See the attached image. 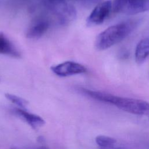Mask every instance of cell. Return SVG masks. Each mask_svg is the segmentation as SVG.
Here are the masks:
<instances>
[{
  "mask_svg": "<svg viewBox=\"0 0 149 149\" xmlns=\"http://www.w3.org/2000/svg\"><path fill=\"white\" fill-rule=\"evenodd\" d=\"M86 94L93 99L113 105L125 112L146 117L149 122V102L147 101L91 90H88Z\"/></svg>",
  "mask_w": 149,
  "mask_h": 149,
  "instance_id": "1",
  "label": "cell"
},
{
  "mask_svg": "<svg viewBox=\"0 0 149 149\" xmlns=\"http://www.w3.org/2000/svg\"><path fill=\"white\" fill-rule=\"evenodd\" d=\"M136 20H129L112 25L101 32L96 37L95 47L98 51L109 48L127 37L138 25Z\"/></svg>",
  "mask_w": 149,
  "mask_h": 149,
  "instance_id": "2",
  "label": "cell"
},
{
  "mask_svg": "<svg viewBox=\"0 0 149 149\" xmlns=\"http://www.w3.org/2000/svg\"><path fill=\"white\" fill-rule=\"evenodd\" d=\"M112 9L119 13L137 15L149 11V0H114Z\"/></svg>",
  "mask_w": 149,
  "mask_h": 149,
  "instance_id": "3",
  "label": "cell"
},
{
  "mask_svg": "<svg viewBox=\"0 0 149 149\" xmlns=\"http://www.w3.org/2000/svg\"><path fill=\"white\" fill-rule=\"evenodd\" d=\"M112 9V3L110 1H105L98 3L87 18V26L91 27L102 24L110 15Z\"/></svg>",
  "mask_w": 149,
  "mask_h": 149,
  "instance_id": "4",
  "label": "cell"
},
{
  "mask_svg": "<svg viewBox=\"0 0 149 149\" xmlns=\"http://www.w3.org/2000/svg\"><path fill=\"white\" fill-rule=\"evenodd\" d=\"M61 25H66L73 21L76 17L75 8L68 2L56 5L49 9Z\"/></svg>",
  "mask_w": 149,
  "mask_h": 149,
  "instance_id": "5",
  "label": "cell"
},
{
  "mask_svg": "<svg viewBox=\"0 0 149 149\" xmlns=\"http://www.w3.org/2000/svg\"><path fill=\"white\" fill-rule=\"evenodd\" d=\"M51 69L55 74L59 77H68L84 73L87 72V69L84 66L73 61L62 62L52 66Z\"/></svg>",
  "mask_w": 149,
  "mask_h": 149,
  "instance_id": "6",
  "label": "cell"
},
{
  "mask_svg": "<svg viewBox=\"0 0 149 149\" xmlns=\"http://www.w3.org/2000/svg\"><path fill=\"white\" fill-rule=\"evenodd\" d=\"M51 26L49 20L45 17H39L33 20L26 33L28 38L38 39L44 36Z\"/></svg>",
  "mask_w": 149,
  "mask_h": 149,
  "instance_id": "7",
  "label": "cell"
},
{
  "mask_svg": "<svg viewBox=\"0 0 149 149\" xmlns=\"http://www.w3.org/2000/svg\"><path fill=\"white\" fill-rule=\"evenodd\" d=\"M0 54L15 58L21 56L20 51L15 44L1 31H0Z\"/></svg>",
  "mask_w": 149,
  "mask_h": 149,
  "instance_id": "8",
  "label": "cell"
},
{
  "mask_svg": "<svg viewBox=\"0 0 149 149\" xmlns=\"http://www.w3.org/2000/svg\"><path fill=\"white\" fill-rule=\"evenodd\" d=\"M13 112L18 117L26 121L34 129L41 127L45 124L44 120L40 116L29 113L22 108H15Z\"/></svg>",
  "mask_w": 149,
  "mask_h": 149,
  "instance_id": "9",
  "label": "cell"
},
{
  "mask_svg": "<svg viewBox=\"0 0 149 149\" xmlns=\"http://www.w3.org/2000/svg\"><path fill=\"white\" fill-rule=\"evenodd\" d=\"M149 56V36L141 39L136 45L134 52L137 63H143Z\"/></svg>",
  "mask_w": 149,
  "mask_h": 149,
  "instance_id": "10",
  "label": "cell"
},
{
  "mask_svg": "<svg viewBox=\"0 0 149 149\" xmlns=\"http://www.w3.org/2000/svg\"><path fill=\"white\" fill-rule=\"evenodd\" d=\"M95 142L99 149H113L117 146V140L116 139L104 135L97 136Z\"/></svg>",
  "mask_w": 149,
  "mask_h": 149,
  "instance_id": "11",
  "label": "cell"
},
{
  "mask_svg": "<svg viewBox=\"0 0 149 149\" xmlns=\"http://www.w3.org/2000/svg\"><path fill=\"white\" fill-rule=\"evenodd\" d=\"M5 96L9 101L17 105V106L22 108H24L28 104V101H27L23 98H21L16 95L9 93H6L5 94Z\"/></svg>",
  "mask_w": 149,
  "mask_h": 149,
  "instance_id": "12",
  "label": "cell"
},
{
  "mask_svg": "<svg viewBox=\"0 0 149 149\" xmlns=\"http://www.w3.org/2000/svg\"><path fill=\"white\" fill-rule=\"evenodd\" d=\"M45 1L49 2V3H55V2H63V1H66L69 0H44ZM69 1H76L77 2H79L82 5L86 6V7H90L94 5H97L98 3L101 2V0H69Z\"/></svg>",
  "mask_w": 149,
  "mask_h": 149,
  "instance_id": "13",
  "label": "cell"
},
{
  "mask_svg": "<svg viewBox=\"0 0 149 149\" xmlns=\"http://www.w3.org/2000/svg\"><path fill=\"white\" fill-rule=\"evenodd\" d=\"M113 149H129V148H125V147H120V146H116Z\"/></svg>",
  "mask_w": 149,
  "mask_h": 149,
  "instance_id": "14",
  "label": "cell"
},
{
  "mask_svg": "<svg viewBox=\"0 0 149 149\" xmlns=\"http://www.w3.org/2000/svg\"><path fill=\"white\" fill-rule=\"evenodd\" d=\"M12 149H13V148H12ZM37 149H49V148H48L47 147H38V148H37Z\"/></svg>",
  "mask_w": 149,
  "mask_h": 149,
  "instance_id": "15",
  "label": "cell"
}]
</instances>
